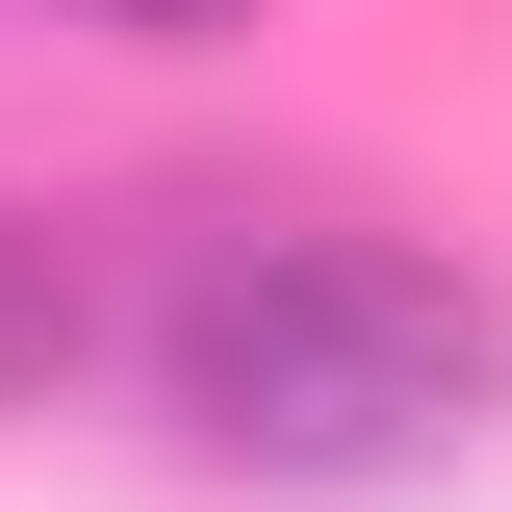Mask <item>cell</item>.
<instances>
[{
	"instance_id": "1",
	"label": "cell",
	"mask_w": 512,
	"mask_h": 512,
	"mask_svg": "<svg viewBox=\"0 0 512 512\" xmlns=\"http://www.w3.org/2000/svg\"><path fill=\"white\" fill-rule=\"evenodd\" d=\"M154 410H180V461H231V487H410V461H461L512 410V308L436 231H333V205L256 231L231 205V231L154 282Z\"/></svg>"
},
{
	"instance_id": "2",
	"label": "cell",
	"mask_w": 512,
	"mask_h": 512,
	"mask_svg": "<svg viewBox=\"0 0 512 512\" xmlns=\"http://www.w3.org/2000/svg\"><path fill=\"white\" fill-rule=\"evenodd\" d=\"M52 359H77V256L0 205V410H52Z\"/></svg>"
},
{
	"instance_id": "3",
	"label": "cell",
	"mask_w": 512,
	"mask_h": 512,
	"mask_svg": "<svg viewBox=\"0 0 512 512\" xmlns=\"http://www.w3.org/2000/svg\"><path fill=\"white\" fill-rule=\"evenodd\" d=\"M52 26H231V0H52Z\"/></svg>"
}]
</instances>
